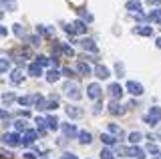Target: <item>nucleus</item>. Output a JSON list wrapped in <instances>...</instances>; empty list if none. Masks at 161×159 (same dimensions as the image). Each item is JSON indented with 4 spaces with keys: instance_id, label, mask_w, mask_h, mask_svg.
<instances>
[{
    "instance_id": "obj_13",
    "label": "nucleus",
    "mask_w": 161,
    "mask_h": 159,
    "mask_svg": "<svg viewBox=\"0 0 161 159\" xmlns=\"http://www.w3.org/2000/svg\"><path fill=\"white\" fill-rule=\"evenodd\" d=\"M125 8H127L129 12H141V0H127V4H125Z\"/></svg>"
},
{
    "instance_id": "obj_8",
    "label": "nucleus",
    "mask_w": 161,
    "mask_h": 159,
    "mask_svg": "<svg viewBox=\"0 0 161 159\" xmlns=\"http://www.w3.org/2000/svg\"><path fill=\"white\" fill-rule=\"evenodd\" d=\"M135 34H141V36H153V28L149 26V24H139V26L133 28Z\"/></svg>"
},
{
    "instance_id": "obj_17",
    "label": "nucleus",
    "mask_w": 161,
    "mask_h": 159,
    "mask_svg": "<svg viewBox=\"0 0 161 159\" xmlns=\"http://www.w3.org/2000/svg\"><path fill=\"white\" fill-rule=\"evenodd\" d=\"M95 74H97L99 79H109V69L105 67V64H97V67H95Z\"/></svg>"
},
{
    "instance_id": "obj_48",
    "label": "nucleus",
    "mask_w": 161,
    "mask_h": 159,
    "mask_svg": "<svg viewBox=\"0 0 161 159\" xmlns=\"http://www.w3.org/2000/svg\"><path fill=\"white\" fill-rule=\"evenodd\" d=\"M155 44H157V47H159V48H161V36H159V38H157V41H155Z\"/></svg>"
},
{
    "instance_id": "obj_22",
    "label": "nucleus",
    "mask_w": 161,
    "mask_h": 159,
    "mask_svg": "<svg viewBox=\"0 0 161 159\" xmlns=\"http://www.w3.org/2000/svg\"><path fill=\"white\" fill-rule=\"evenodd\" d=\"M60 74H63L60 71H57V69H53V71H48V73H47V81H48V83H57L58 79H60Z\"/></svg>"
},
{
    "instance_id": "obj_16",
    "label": "nucleus",
    "mask_w": 161,
    "mask_h": 159,
    "mask_svg": "<svg viewBox=\"0 0 161 159\" xmlns=\"http://www.w3.org/2000/svg\"><path fill=\"white\" fill-rule=\"evenodd\" d=\"M10 81L14 83V85H18V83L24 81V74H22V69H14L12 73H10Z\"/></svg>"
},
{
    "instance_id": "obj_23",
    "label": "nucleus",
    "mask_w": 161,
    "mask_h": 159,
    "mask_svg": "<svg viewBox=\"0 0 161 159\" xmlns=\"http://www.w3.org/2000/svg\"><path fill=\"white\" fill-rule=\"evenodd\" d=\"M77 71L80 73V74H85V77H87V74H91V67L85 61H79L77 63Z\"/></svg>"
},
{
    "instance_id": "obj_36",
    "label": "nucleus",
    "mask_w": 161,
    "mask_h": 159,
    "mask_svg": "<svg viewBox=\"0 0 161 159\" xmlns=\"http://www.w3.org/2000/svg\"><path fill=\"white\" fill-rule=\"evenodd\" d=\"M36 63L40 64V67H48V64H50V58L48 57H36Z\"/></svg>"
},
{
    "instance_id": "obj_28",
    "label": "nucleus",
    "mask_w": 161,
    "mask_h": 159,
    "mask_svg": "<svg viewBox=\"0 0 161 159\" xmlns=\"http://www.w3.org/2000/svg\"><path fill=\"white\" fill-rule=\"evenodd\" d=\"M60 52H63L64 57H75V51L69 47V44H60Z\"/></svg>"
},
{
    "instance_id": "obj_34",
    "label": "nucleus",
    "mask_w": 161,
    "mask_h": 159,
    "mask_svg": "<svg viewBox=\"0 0 161 159\" xmlns=\"http://www.w3.org/2000/svg\"><path fill=\"white\" fill-rule=\"evenodd\" d=\"M36 125H38V129H40V133H44V129H47V119L36 117Z\"/></svg>"
},
{
    "instance_id": "obj_32",
    "label": "nucleus",
    "mask_w": 161,
    "mask_h": 159,
    "mask_svg": "<svg viewBox=\"0 0 161 159\" xmlns=\"http://www.w3.org/2000/svg\"><path fill=\"white\" fill-rule=\"evenodd\" d=\"M99 155H101V159H115V153L111 151V149H103Z\"/></svg>"
},
{
    "instance_id": "obj_18",
    "label": "nucleus",
    "mask_w": 161,
    "mask_h": 159,
    "mask_svg": "<svg viewBox=\"0 0 161 159\" xmlns=\"http://www.w3.org/2000/svg\"><path fill=\"white\" fill-rule=\"evenodd\" d=\"M0 6L6 8V10H10V12H14L18 8V2H16V0H0Z\"/></svg>"
},
{
    "instance_id": "obj_2",
    "label": "nucleus",
    "mask_w": 161,
    "mask_h": 159,
    "mask_svg": "<svg viewBox=\"0 0 161 159\" xmlns=\"http://www.w3.org/2000/svg\"><path fill=\"white\" fill-rule=\"evenodd\" d=\"M64 30H67L70 36H75V34H87V22L75 20V22H70V24H64Z\"/></svg>"
},
{
    "instance_id": "obj_4",
    "label": "nucleus",
    "mask_w": 161,
    "mask_h": 159,
    "mask_svg": "<svg viewBox=\"0 0 161 159\" xmlns=\"http://www.w3.org/2000/svg\"><path fill=\"white\" fill-rule=\"evenodd\" d=\"M159 121H161V107L155 105V107H151L147 111V115H145V123L151 125V127H155Z\"/></svg>"
},
{
    "instance_id": "obj_6",
    "label": "nucleus",
    "mask_w": 161,
    "mask_h": 159,
    "mask_svg": "<svg viewBox=\"0 0 161 159\" xmlns=\"http://www.w3.org/2000/svg\"><path fill=\"white\" fill-rule=\"evenodd\" d=\"M101 95H103V89H101L99 83H91L87 87V97L89 99H99Z\"/></svg>"
},
{
    "instance_id": "obj_12",
    "label": "nucleus",
    "mask_w": 161,
    "mask_h": 159,
    "mask_svg": "<svg viewBox=\"0 0 161 159\" xmlns=\"http://www.w3.org/2000/svg\"><path fill=\"white\" fill-rule=\"evenodd\" d=\"M80 47L89 52H97V44H95L93 38H83V41H80Z\"/></svg>"
},
{
    "instance_id": "obj_24",
    "label": "nucleus",
    "mask_w": 161,
    "mask_h": 159,
    "mask_svg": "<svg viewBox=\"0 0 161 159\" xmlns=\"http://www.w3.org/2000/svg\"><path fill=\"white\" fill-rule=\"evenodd\" d=\"M149 20H153V22H157V24H161V8H153V10L149 12Z\"/></svg>"
},
{
    "instance_id": "obj_11",
    "label": "nucleus",
    "mask_w": 161,
    "mask_h": 159,
    "mask_svg": "<svg viewBox=\"0 0 161 159\" xmlns=\"http://www.w3.org/2000/svg\"><path fill=\"white\" fill-rule=\"evenodd\" d=\"M63 133H64L67 137H77V135H79L77 127H75L73 123H63Z\"/></svg>"
},
{
    "instance_id": "obj_14",
    "label": "nucleus",
    "mask_w": 161,
    "mask_h": 159,
    "mask_svg": "<svg viewBox=\"0 0 161 159\" xmlns=\"http://www.w3.org/2000/svg\"><path fill=\"white\" fill-rule=\"evenodd\" d=\"M36 135H38L36 131H30V129H28V131L22 135V145H30V143H34V141H36Z\"/></svg>"
},
{
    "instance_id": "obj_30",
    "label": "nucleus",
    "mask_w": 161,
    "mask_h": 159,
    "mask_svg": "<svg viewBox=\"0 0 161 159\" xmlns=\"http://www.w3.org/2000/svg\"><path fill=\"white\" fill-rule=\"evenodd\" d=\"M77 12H79V16H83L87 22H93V14L87 12V10H83V8H77Z\"/></svg>"
},
{
    "instance_id": "obj_15",
    "label": "nucleus",
    "mask_w": 161,
    "mask_h": 159,
    "mask_svg": "<svg viewBox=\"0 0 161 159\" xmlns=\"http://www.w3.org/2000/svg\"><path fill=\"white\" fill-rule=\"evenodd\" d=\"M109 93H111V97L121 99V95H123V87H121L119 83H113V85H109Z\"/></svg>"
},
{
    "instance_id": "obj_20",
    "label": "nucleus",
    "mask_w": 161,
    "mask_h": 159,
    "mask_svg": "<svg viewBox=\"0 0 161 159\" xmlns=\"http://www.w3.org/2000/svg\"><path fill=\"white\" fill-rule=\"evenodd\" d=\"M36 32L38 34H44V36H54V30L50 26H44V24H38V26H36Z\"/></svg>"
},
{
    "instance_id": "obj_41",
    "label": "nucleus",
    "mask_w": 161,
    "mask_h": 159,
    "mask_svg": "<svg viewBox=\"0 0 161 159\" xmlns=\"http://www.w3.org/2000/svg\"><path fill=\"white\" fill-rule=\"evenodd\" d=\"M24 157H26V159H36V153L28 151V153H24Z\"/></svg>"
},
{
    "instance_id": "obj_39",
    "label": "nucleus",
    "mask_w": 161,
    "mask_h": 159,
    "mask_svg": "<svg viewBox=\"0 0 161 159\" xmlns=\"http://www.w3.org/2000/svg\"><path fill=\"white\" fill-rule=\"evenodd\" d=\"M147 151L151 153V155H159V149H157V145H153V143H149V147H147Z\"/></svg>"
},
{
    "instance_id": "obj_26",
    "label": "nucleus",
    "mask_w": 161,
    "mask_h": 159,
    "mask_svg": "<svg viewBox=\"0 0 161 159\" xmlns=\"http://www.w3.org/2000/svg\"><path fill=\"white\" fill-rule=\"evenodd\" d=\"M101 141L107 143V145H115V143H117V137H113L111 133H103V135H101Z\"/></svg>"
},
{
    "instance_id": "obj_37",
    "label": "nucleus",
    "mask_w": 161,
    "mask_h": 159,
    "mask_svg": "<svg viewBox=\"0 0 161 159\" xmlns=\"http://www.w3.org/2000/svg\"><path fill=\"white\" fill-rule=\"evenodd\" d=\"M32 101H34V97H20L18 99V103H20V105H24V107H28Z\"/></svg>"
},
{
    "instance_id": "obj_47",
    "label": "nucleus",
    "mask_w": 161,
    "mask_h": 159,
    "mask_svg": "<svg viewBox=\"0 0 161 159\" xmlns=\"http://www.w3.org/2000/svg\"><path fill=\"white\" fill-rule=\"evenodd\" d=\"M8 117V113L6 111H0V119H6Z\"/></svg>"
},
{
    "instance_id": "obj_7",
    "label": "nucleus",
    "mask_w": 161,
    "mask_h": 159,
    "mask_svg": "<svg viewBox=\"0 0 161 159\" xmlns=\"http://www.w3.org/2000/svg\"><path fill=\"white\" fill-rule=\"evenodd\" d=\"M127 91L131 93V95H135V97H139V95H143V85L137 81H127Z\"/></svg>"
},
{
    "instance_id": "obj_9",
    "label": "nucleus",
    "mask_w": 161,
    "mask_h": 159,
    "mask_svg": "<svg viewBox=\"0 0 161 159\" xmlns=\"http://www.w3.org/2000/svg\"><path fill=\"white\" fill-rule=\"evenodd\" d=\"M109 113H111V115H123V113H125V107L121 105L117 99H115V101L109 103Z\"/></svg>"
},
{
    "instance_id": "obj_38",
    "label": "nucleus",
    "mask_w": 161,
    "mask_h": 159,
    "mask_svg": "<svg viewBox=\"0 0 161 159\" xmlns=\"http://www.w3.org/2000/svg\"><path fill=\"white\" fill-rule=\"evenodd\" d=\"M14 34H16V36H24V26L22 24H14Z\"/></svg>"
},
{
    "instance_id": "obj_40",
    "label": "nucleus",
    "mask_w": 161,
    "mask_h": 159,
    "mask_svg": "<svg viewBox=\"0 0 161 159\" xmlns=\"http://www.w3.org/2000/svg\"><path fill=\"white\" fill-rule=\"evenodd\" d=\"M26 41H30V44H32V47H36V44H40V36H28Z\"/></svg>"
},
{
    "instance_id": "obj_27",
    "label": "nucleus",
    "mask_w": 161,
    "mask_h": 159,
    "mask_svg": "<svg viewBox=\"0 0 161 159\" xmlns=\"http://www.w3.org/2000/svg\"><path fill=\"white\" fill-rule=\"evenodd\" d=\"M141 139H143V135H141L139 131H131V133H129V141L133 143V145H135V143H139Z\"/></svg>"
},
{
    "instance_id": "obj_1",
    "label": "nucleus",
    "mask_w": 161,
    "mask_h": 159,
    "mask_svg": "<svg viewBox=\"0 0 161 159\" xmlns=\"http://www.w3.org/2000/svg\"><path fill=\"white\" fill-rule=\"evenodd\" d=\"M63 93L70 99V101H79V99L83 97V91H80V87H79L75 81H67V83H64Z\"/></svg>"
},
{
    "instance_id": "obj_42",
    "label": "nucleus",
    "mask_w": 161,
    "mask_h": 159,
    "mask_svg": "<svg viewBox=\"0 0 161 159\" xmlns=\"http://www.w3.org/2000/svg\"><path fill=\"white\" fill-rule=\"evenodd\" d=\"M60 159H77V155H73V153H64Z\"/></svg>"
},
{
    "instance_id": "obj_44",
    "label": "nucleus",
    "mask_w": 161,
    "mask_h": 159,
    "mask_svg": "<svg viewBox=\"0 0 161 159\" xmlns=\"http://www.w3.org/2000/svg\"><path fill=\"white\" fill-rule=\"evenodd\" d=\"M117 74H119V77H121V74H125L123 73V64H121V63H117Z\"/></svg>"
},
{
    "instance_id": "obj_49",
    "label": "nucleus",
    "mask_w": 161,
    "mask_h": 159,
    "mask_svg": "<svg viewBox=\"0 0 161 159\" xmlns=\"http://www.w3.org/2000/svg\"><path fill=\"white\" fill-rule=\"evenodd\" d=\"M147 2H149V4H157L159 0H147Z\"/></svg>"
},
{
    "instance_id": "obj_35",
    "label": "nucleus",
    "mask_w": 161,
    "mask_h": 159,
    "mask_svg": "<svg viewBox=\"0 0 161 159\" xmlns=\"http://www.w3.org/2000/svg\"><path fill=\"white\" fill-rule=\"evenodd\" d=\"M58 107V101H57V99H47V107H44V109H57Z\"/></svg>"
},
{
    "instance_id": "obj_29",
    "label": "nucleus",
    "mask_w": 161,
    "mask_h": 159,
    "mask_svg": "<svg viewBox=\"0 0 161 159\" xmlns=\"http://www.w3.org/2000/svg\"><path fill=\"white\" fill-rule=\"evenodd\" d=\"M10 71V61L8 58H0V73H8Z\"/></svg>"
},
{
    "instance_id": "obj_25",
    "label": "nucleus",
    "mask_w": 161,
    "mask_h": 159,
    "mask_svg": "<svg viewBox=\"0 0 161 159\" xmlns=\"http://www.w3.org/2000/svg\"><path fill=\"white\" fill-rule=\"evenodd\" d=\"M79 141L83 143V145H89V143L93 141V135H91L89 131H80V133H79Z\"/></svg>"
},
{
    "instance_id": "obj_19",
    "label": "nucleus",
    "mask_w": 161,
    "mask_h": 159,
    "mask_svg": "<svg viewBox=\"0 0 161 159\" xmlns=\"http://www.w3.org/2000/svg\"><path fill=\"white\" fill-rule=\"evenodd\" d=\"M28 73L32 74V77H40V74H42V67H40L38 63H30V67H28Z\"/></svg>"
},
{
    "instance_id": "obj_43",
    "label": "nucleus",
    "mask_w": 161,
    "mask_h": 159,
    "mask_svg": "<svg viewBox=\"0 0 161 159\" xmlns=\"http://www.w3.org/2000/svg\"><path fill=\"white\" fill-rule=\"evenodd\" d=\"M6 34H8L6 26H2V24H0V36H6Z\"/></svg>"
},
{
    "instance_id": "obj_10",
    "label": "nucleus",
    "mask_w": 161,
    "mask_h": 159,
    "mask_svg": "<svg viewBox=\"0 0 161 159\" xmlns=\"http://www.w3.org/2000/svg\"><path fill=\"white\" fill-rule=\"evenodd\" d=\"M67 115L70 119H79V117H83V109L77 107V105H69L67 107Z\"/></svg>"
},
{
    "instance_id": "obj_46",
    "label": "nucleus",
    "mask_w": 161,
    "mask_h": 159,
    "mask_svg": "<svg viewBox=\"0 0 161 159\" xmlns=\"http://www.w3.org/2000/svg\"><path fill=\"white\" fill-rule=\"evenodd\" d=\"M12 99H14V95H12V93H8V95H4V101H6V103H8V101H12Z\"/></svg>"
},
{
    "instance_id": "obj_45",
    "label": "nucleus",
    "mask_w": 161,
    "mask_h": 159,
    "mask_svg": "<svg viewBox=\"0 0 161 159\" xmlns=\"http://www.w3.org/2000/svg\"><path fill=\"white\" fill-rule=\"evenodd\" d=\"M64 74V77H70V74H73V71H70V69H63V71H60Z\"/></svg>"
},
{
    "instance_id": "obj_21",
    "label": "nucleus",
    "mask_w": 161,
    "mask_h": 159,
    "mask_svg": "<svg viewBox=\"0 0 161 159\" xmlns=\"http://www.w3.org/2000/svg\"><path fill=\"white\" fill-rule=\"evenodd\" d=\"M47 129H50V131H57V129H58V119L53 117V115H48L47 117Z\"/></svg>"
},
{
    "instance_id": "obj_33",
    "label": "nucleus",
    "mask_w": 161,
    "mask_h": 159,
    "mask_svg": "<svg viewBox=\"0 0 161 159\" xmlns=\"http://www.w3.org/2000/svg\"><path fill=\"white\" fill-rule=\"evenodd\" d=\"M14 127H16V131H24V133L28 131V129H26V121H22V119H20V121H14Z\"/></svg>"
},
{
    "instance_id": "obj_5",
    "label": "nucleus",
    "mask_w": 161,
    "mask_h": 159,
    "mask_svg": "<svg viewBox=\"0 0 161 159\" xmlns=\"http://www.w3.org/2000/svg\"><path fill=\"white\" fill-rule=\"evenodd\" d=\"M0 141L8 147H18L20 143H22V137H20L18 133H4V135L0 137Z\"/></svg>"
},
{
    "instance_id": "obj_3",
    "label": "nucleus",
    "mask_w": 161,
    "mask_h": 159,
    "mask_svg": "<svg viewBox=\"0 0 161 159\" xmlns=\"http://www.w3.org/2000/svg\"><path fill=\"white\" fill-rule=\"evenodd\" d=\"M119 155L121 157H137V159H143V149L137 147V145H131V147H119Z\"/></svg>"
},
{
    "instance_id": "obj_50",
    "label": "nucleus",
    "mask_w": 161,
    "mask_h": 159,
    "mask_svg": "<svg viewBox=\"0 0 161 159\" xmlns=\"http://www.w3.org/2000/svg\"><path fill=\"white\" fill-rule=\"evenodd\" d=\"M153 159H161V153H159V155H155V157H153Z\"/></svg>"
},
{
    "instance_id": "obj_31",
    "label": "nucleus",
    "mask_w": 161,
    "mask_h": 159,
    "mask_svg": "<svg viewBox=\"0 0 161 159\" xmlns=\"http://www.w3.org/2000/svg\"><path fill=\"white\" fill-rule=\"evenodd\" d=\"M109 131L113 133V135H119V137L123 135V129H121L119 125H115V123H111V125H109Z\"/></svg>"
}]
</instances>
